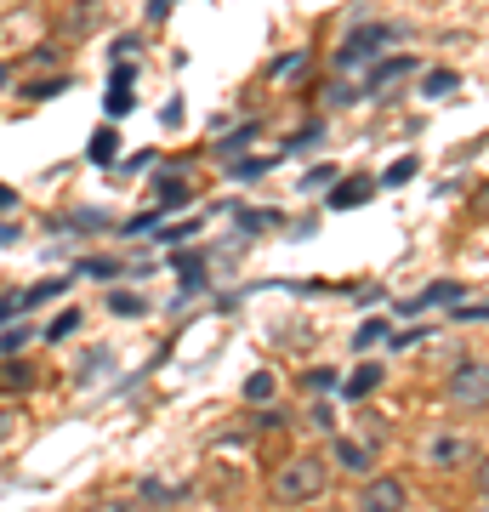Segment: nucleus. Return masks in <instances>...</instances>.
Instances as JSON below:
<instances>
[{
    "label": "nucleus",
    "mask_w": 489,
    "mask_h": 512,
    "mask_svg": "<svg viewBox=\"0 0 489 512\" xmlns=\"http://www.w3.org/2000/svg\"><path fill=\"white\" fill-rule=\"evenodd\" d=\"M273 501L279 507H308V501H319V495L330 490V461L325 456H290L279 473H273Z\"/></svg>",
    "instance_id": "1"
},
{
    "label": "nucleus",
    "mask_w": 489,
    "mask_h": 512,
    "mask_svg": "<svg viewBox=\"0 0 489 512\" xmlns=\"http://www.w3.org/2000/svg\"><path fill=\"white\" fill-rule=\"evenodd\" d=\"M444 399L461 416H484L489 410V359H461L450 370V382H444Z\"/></svg>",
    "instance_id": "2"
},
{
    "label": "nucleus",
    "mask_w": 489,
    "mask_h": 512,
    "mask_svg": "<svg viewBox=\"0 0 489 512\" xmlns=\"http://www.w3.org/2000/svg\"><path fill=\"white\" fill-rule=\"evenodd\" d=\"M359 512H404V484L399 478H364V490H359Z\"/></svg>",
    "instance_id": "3"
},
{
    "label": "nucleus",
    "mask_w": 489,
    "mask_h": 512,
    "mask_svg": "<svg viewBox=\"0 0 489 512\" xmlns=\"http://www.w3.org/2000/svg\"><path fill=\"white\" fill-rule=\"evenodd\" d=\"M97 23H103V0H74V6H69V23H63V40L97 35Z\"/></svg>",
    "instance_id": "4"
},
{
    "label": "nucleus",
    "mask_w": 489,
    "mask_h": 512,
    "mask_svg": "<svg viewBox=\"0 0 489 512\" xmlns=\"http://www.w3.org/2000/svg\"><path fill=\"white\" fill-rule=\"evenodd\" d=\"M427 461H438V467H461V461H478V456H472V439H461V433H444V439L427 444Z\"/></svg>",
    "instance_id": "5"
},
{
    "label": "nucleus",
    "mask_w": 489,
    "mask_h": 512,
    "mask_svg": "<svg viewBox=\"0 0 489 512\" xmlns=\"http://www.w3.org/2000/svg\"><path fill=\"white\" fill-rule=\"evenodd\" d=\"M376 194V177H347V183H330V205L336 211H353V205H364Z\"/></svg>",
    "instance_id": "6"
},
{
    "label": "nucleus",
    "mask_w": 489,
    "mask_h": 512,
    "mask_svg": "<svg viewBox=\"0 0 489 512\" xmlns=\"http://www.w3.org/2000/svg\"><path fill=\"white\" fill-rule=\"evenodd\" d=\"M410 69H416V57H381L376 69H370V80H364V92H387V86H393L399 74H410Z\"/></svg>",
    "instance_id": "7"
},
{
    "label": "nucleus",
    "mask_w": 489,
    "mask_h": 512,
    "mask_svg": "<svg viewBox=\"0 0 489 512\" xmlns=\"http://www.w3.org/2000/svg\"><path fill=\"white\" fill-rule=\"evenodd\" d=\"M29 387H35V370L6 353V359H0V399H6V393H29Z\"/></svg>",
    "instance_id": "8"
},
{
    "label": "nucleus",
    "mask_w": 489,
    "mask_h": 512,
    "mask_svg": "<svg viewBox=\"0 0 489 512\" xmlns=\"http://www.w3.org/2000/svg\"><path fill=\"white\" fill-rule=\"evenodd\" d=\"M268 80H273V86H302V80H308V52H285L268 69Z\"/></svg>",
    "instance_id": "9"
},
{
    "label": "nucleus",
    "mask_w": 489,
    "mask_h": 512,
    "mask_svg": "<svg viewBox=\"0 0 489 512\" xmlns=\"http://www.w3.org/2000/svg\"><path fill=\"white\" fill-rule=\"evenodd\" d=\"M154 194H160V205H154V211H182V205L194 200V194H188V183H182V177H160V183H154Z\"/></svg>",
    "instance_id": "10"
},
{
    "label": "nucleus",
    "mask_w": 489,
    "mask_h": 512,
    "mask_svg": "<svg viewBox=\"0 0 489 512\" xmlns=\"http://www.w3.org/2000/svg\"><path fill=\"white\" fill-rule=\"evenodd\" d=\"M455 302H461V285H455V279H438V285H427V296H416V302H410V308H455Z\"/></svg>",
    "instance_id": "11"
},
{
    "label": "nucleus",
    "mask_w": 489,
    "mask_h": 512,
    "mask_svg": "<svg viewBox=\"0 0 489 512\" xmlns=\"http://www.w3.org/2000/svg\"><path fill=\"white\" fill-rule=\"evenodd\" d=\"M91 165H114V154H120V137H114V126H103L97 137H91Z\"/></svg>",
    "instance_id": "12"
},
{
    "label": "nucleus",
    "mask_w": 489,
    "mask_h": 512,
    "mask_svg": "<svg viewBox=\"0 0 489 512\" xmlns=\"http://www.w3.org/2000/svg\"><path fill=\"white\" fill-rule=\"evenodd\" d=\"M376 382H381V365H359L353 370V382L342 387L347 399H370V393H376Z\"/></svg>",
    "instance_id": "13"
},
{
    "label": "nucleus",
    "mask_w": 489,
    "mask_h": 512,
    "mask_svg": "<svg viewBox=\"0 0 489 512\" xmlns=\"http://www.w3.org/2000/svg\"><path fill=\"white\" fill-rule=\"evenodd\" d=\"M336 461H342L347 473H370V450L353 444V439H336Z\"/></svg>",
    "instance_id": "14"
},
{
    "label": "nucleus",
    "mask_w": 489,
    "mask_h": 512,
    "mask_svg": "<svg viewBox=\"0 0 489 512\" xmlns=\"http://www.w3.org/2000/svg\"><path fill=\"white\" fill-rule=\"evenodd\" d=\"M416 92H421V97H450V92H455V69H433V74H421V80H416Z\"/></svg>",
    "instance_id": "15"
},
{
    "label": "nucleus",
    "mask_w": 489,
    "mask_h": 512,
    "mask_svg": "<svg viewBox=\"0 0 489 512\" xmlns=\"http://www.w3.org/2000/svg\"><path fill=\"white\" fill-rule=\"evenodd\" d=\"M381 336H393V325H387V319H364V325H359V336H353V348H359V353H370V348L381 342Z\"/></svg>",
    "instance_id": "16"
},
{
    "label": "nucleus",
    "mask_w": 489,
    "mask_h": 512,
    "mask_svg": "<svg viewBox=\"0 0 489 512\" xmlns=\"http://www.w3.org/2000/svg\"><path fill=\"white\" fill-rule=\"evenodd\" d=\"M74 330H80V308H63L52 325H46V342H63V336H74Z\"/></svg>",
    "instance_id": "17"
},
{
    "label": "nucleus",
    "mask_w": 489,
    "mask_h": 512,
    "mask_svg": "<svg viewBox=\"0 0 489 512\" xmlns=\"http://www.w3.org/2000/svg\"><path fill=\"white\" fill-rule=\"evenodd\" d=\"M29 336H35V330L23 325V319H18V325H6V330H0V359H6V353H23V342H29Z\"/></svg>",
    "instance_id": "18"
},
{
    "label": "nucleus",
    "mask_w": 489,
    "mask_h": 512,
    "mask_svg": "<svg viewBox=\"0 0 489 512\" xmlns=\"http://www.w3.org/2000/svg\"><path fill=\"white\" fill-rule=\"evenodd\" d=\"M251 137H256V120H245V126H239V131H228V137H222V143H217V154H222V160H228V154H234V148H245V143H251Z\"/></svg>",
    "instance_id": "19"
},
{
    "label": "nucleus",
    "mask_w": 489,
    "mask_h": 512,
    "mask_svg": "<svg viewBox=\"0 0 489 512\" xmlns=\"http://www.w3.org/2000/svg\"><path fill=\"white\" fill-rule=\"evenodd\" d=\"M245 399H251V404H268L273 399V376H268V370H256L251 382H245Z\"/></svg>",
    "instance_id": "20"
},
{
    "label": "nucleus",
    "mask_w": 489,
    "mask_h": 512,
    "mask_svg": "<svg viewBox=\"0 0 489 512\" xmlns=\"http://www.w3.org/2000/svg\"><path fill=\"white\" fill-rule=\"evenodd\" d=\"M18 427H23V410H18V404H6V399H0V444L12 439Z\"/></svg>",
    "instance_id": "21"
},
{
    "label": "nucleus",
    "mask_w": 489,
    "mask_h": 512,
    "mask_svg": "<svg viewBox=\"0 0 489 512\" xmlns=\"http://www.w3.org/2000/svg\"><path fill=\"white\" fill-rule=\"evenodd\" d=\"M109 308H114V313H126V319H137V313H143L148 302H143V296H126V291H114V296H109Z\"/></svg>",
    "instance_id": "22"
},
{
    "label": "nucleus",
    "mask_w": 489,
    "mask_h": 512,
    "mask_svg": "<svg viewBox=\"0 0 489 512\" xmlns=\"http://www.w3.org/2000/svg\"><path fill=\"white\" fill-rule=\"evenodd\" d=\"M131 114V86H114L109 92V120H126Z\"/></svg>",
    "instance_id": "23"
},
{
    "label": "nucleus",
    "mask_w": 489,
    "mask_h": 512,
    "mask_svg": "<svg viewBox=\"0 0 489 512\" xmlns=\"http://www.w3.org/2000/svg\"><path fill=\"white\" fill-rule=\"evenodd\" d=\"M325 183H336V165H313L308 177H302V188H308V194H313V188H325Z\"/></svg>",
    "instance_id": "24"
},
{
    "label": "nucleus",
    "mask_w": 489,
    "mask_h": 512,
    "mask_svg": "<svg viewBox=\"0 0 489 512\" xmlns=\"http://www.w3.org/2000/svg\"><path fill=\"white\" fill-rule=\"evenodd\" d=\"M472 490H478V495H489V456H478V461H472Z\"/></svg>",
    "instance_id": "25"
},
{
    "label": "nucleus",
    "mask_w": 489,
    "mask_h": 512,
    "mask_svg": "<svg viewBox=\"0 0 489 512\" xmlns=\"http://www.w3.org/2000/svg\"><path fill=\"white\" fill-rule=\"evenodd\" d=\"M103 365H114V359H109V353H103V348H97V353H91V359H86V365H80V382H91V376H97V370H103Z\"/></svg>",
    "instance_id": "26"
},
{
    "label": "nucleus",
    "mask_w": 489,
    "mask_h": 512,
    "mask_svg": "<svg viewBox=\"0 0 489 512\" xmlns=\"http://www.w3.org/2000/svg\"><path fill=\"white\" fill-rule=\"evenodd\" d=\"M74 228H109V217H103V211H74Z\"/></svg>",
    "instance_id": "27"
},
{
    "label": "nucleus",
    "mask_w": 489,
    "mask_h": 512,
    "mask_svg": "<svg viewBox=\"0 0 489 512\" xmlns=\"http://www.w3.org/2000/svg\"><path fill=\"white\" fill-rule=\"evenodd\" d=\"M308 387L313 393H330L336 387V370H308Z\"/></svg>",
    "instance_id": "28"
},
{
    "label": "nucleus",
    "mask_w": 489,
    "mask_h": 512,
    "mask_svg": "<svg viewBox=\"0 0 489 512\" xmlns=\"http://www.w3.org/2000/svg\"><path fill=\"white\" fill-rule=\"evenodd\" d=\"M410 177H416V160H399L393 171H387V183H393V188H399V183H410Z\"/></svg>",
    "instance_id": "29"
},
{
    "label": "nucleus",
    "mask_w": 489,
    "mask_h": 512,
    "mask_svg": "<svg viewBox=\"0 0 489 512\" xmlns=\"http://www.w3.org/2000/svg\"><path fill=\"white\" fill-rule=\"evenodd\" d=\"M313 427H319V433H336V416H330V404H313Z\"/></svg>",
    "instance_id": "30"
},
{
    "label": "nucleus",
    "mask_w": 489,
    "mask_h": 512,
    "mask_svg": "<svg viewBox=\"0 0 489 512\" xmlns=\"http://www.w3.org/2000/svg\"><path fill=\"white\" fill-rule=\"evenodd\" d=\"M97 512H148V507H137V501H109V507H97Z\"/></svg>",
    "instance_id": "31"
},
{
    "label": "nucleus",
    "mask_w": 489,
    "mask_h": 512,
    "mask_svg": "<svg viewBox=\"0 0 489 512\" xmlns=\"http://www.w3.org/2000/svg\"><path fill=\"white\" fill-rule=\"evenodd\" d=\"M12 239H18V228H12V222H0V245H12Z\"/></svg>",
    "instance_id": "32"
},
{
    "label": "nucleus",
    "mask_w": 489,
    "mask_h": 512,
    "mask_svg": "<svg viewBox=\"0 0 489 512\" xmlns=\"http://www.w3.org/2000/svg\"><path fill=\"white\" fill-rule=\"evenodd\" d=\"M12 313H18V296H6V302H0V319H12Z\"/></svg>",
    "instance_id": "33"
},
{
    "label": "nucleus",
    "mask_w": 489,
    "mask_h": 512,
    "mask_svg": "<svg viewBox=\"0 0 489 512\" xmlns=\"http://www.w3.org/2000/svg\"><path fill=\"white\" fill-rule=\"evenodd\" d=\"M0 211H12V188L0 183Z\"/></svg>",
    "instance_id": "34"
},
{
    "label": "nucleus",
    "mask_w": 489,
    "mask_h": 512,
    "mask_svg": "<svg viewBox=\"0 0 489 512\" xmlns=\"http://www.w3.org/2000/svg\"><path fill=\"white\" fill-rule=\"evenodd\" d=\"M472 512H489V495H478V507H472Z\"/></svg>",
    "instance_id": "35"
},
{
    "label": "nucleus",
    "mask_w": 489,
    "mask_h": 512,
    "mask_svg": "<svg viewBox=\"0 0 489 512\" xmlns=\"http://www.w3.org/2000/svg\"><path fill=\"white\" fill-rule=\"evenodd\" d=\"M6 74H12V69H6V63H0V86H6Z\"/></svg>",
    "instance_id": "36"
}]
</instances>
